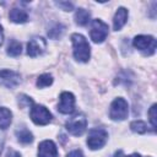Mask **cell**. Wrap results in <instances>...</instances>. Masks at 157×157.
Wrapping results in <instances>:
<instances>
[{
    "label": "cell",
    "mask_w": 157,
    "mask_h": 157,
    "mask_svg": "<svg viewBox=\"0 0 157 157\" xmlns=\"http://www.w3.org/2000/svg\"><path fill=\"white\" fill-rule=\"evenodd\" d=\"M71 42H72V47H74L75 59L78 61H82V63L88 61V59L91 56V48H90L87 39L80 33H74L71 36Z\"/></svg>",
    "instance_id": "1"
},
{
    "label": "cell",
    "mask_w": 157,
    "mask_h": 157,
    "mask_svg": "<svg viewBox=\"0 0 157 157\" xmlns=\"http://www.w3.org/2000/svg\"><path fill=\"white\" fill-rule=\"evenodd\" d=\"M132 44L145 55H152L156 52V47H157L156 39L152 36H144V34L136 36L132 40Z\"/></svg>",
    "instance_id": "2"
},
{
    "label": "cell",
    "mask_w": 157,
    "mask_h": 157,
    "mask_svg": "<svg viewBox=\"0 0 157 157\" xmlns=\"http://www.w3.org/2000/svg\"><path fill=\"white\" fill-rule=\"evenodd\" d=\"M108 139V134L104 129L102 128H93L90 130L88 132V137H87V145L91 150H98L102 148Z\"/></svg>",
    "instance_id": "3"
},
{
    "label": "cell",
    "mask_w": 157,
    "mask_h": 157,
    "mask_svg": "<svg viewBox=\"0 0 157 157\" xmlns=\"http://www.w3.org/2000/svg\"><path fill=\"white\" fill-rule=\"evenodd\" d=\"M129 114V105L128 102L121 98L118 97L115 98L112 104H110V109H109V117L113 120H124Z\"/></svg>",
    "instance_id": "4"
},
{
    "label": "cell",
    "mask_w": 157,
    "mask_h": 157,
    "mask_svg": "<svg viewBox=\"0 0 157 157\" xmlns=\"http://www.w3.org/2000/svg\"><path fill=\"white\" fill-rule=\"evenodd\" d=\"M66 130L74 135V136H80L85 132L86 126H87V119L83 114H76L72 118H70L66 121Z\"/></svg>",
    "instance_id": "5"
},
{
    "label": "cell",
    "mask_w": 157,
    "mask_h": 157,
    "mask_svg": "<svg viewBox=\"0 0 157 157\" xmlns=\"http://www.w3.org/2000/svg\"><path fill=\"white\" fill-rule=\"evenodd\" d=\"M29 117L32 121L37 125H47L52 120V113L40 104H32Z\"/></svg>",
    "instance_id": "6"
},
{
    "label": "cell",
    "mask_w": 157,
    "mask_h": 157,
    "mask_svg": "<svg viewBox=\"0 0 157 157\" xmlns=\"http://www.w3.org/2000/svg\"><path fill=\"white\" fill-rule=\"evenodd\" d=\"M90 36L94 43H102L108 36V25L104 23L102 20H93L91 22Z\"/></svg>",
    "instance_id": "7"
},
{
    "label": "cell",
    "mask_w": 157,
    "mask_h": 157,
    "mask_svg": "<svg viewBox=\"0 0 157 157\" xmlns=\"http://www.w3.org/2000/svg\"><path fill=\"white\" fill-rule=\"evenodd\" d=\"M47 48V42L42 37H33L28 43H27V54L31 58H36L42 55L45 52Z\"/></svg>",
    "instance_id": "8"
},
{
    "label": "cell",
    "mask_w": 157,
    "mask_h": 157,
    "mask_svg": "<svg viewBox=\"0 0 157 157\" xmlns=\"http://www.w3.org/2000/svg\"><path fill=\"white\" fill-rule=\"evenodd\" d=\"M75 109V97L71 92H63L58 104V110L63 114H70Z\"/></svg>",
    "instance_id": "9"
},
{
    "label": "cell",
    "mask_w": 157,
    "mask_h": 157,
    "mask_svg": "<svg viewBox=\"0 0 157 157\" xmlns=\"http://www.w3.org/2000/svg\"><path fill=\"white\" fill-rule=\"evenodd\" d=\"M21 81L20 74L12 70H0V83L5 87L13 88Z\"/></svg>",
    "instance_id": "10"
},
{
    "label": "cell",
    "mask_w": 157,
    "mask_h": 157,
    "mask_svg": "<svg viewBox=\"0 0 157 157\" xmlns=\"http://www.w3.org/2000/svg\"><path fill=\"white\" fill-rule=\"evenodd\" d=\"M38 157H58L56 145L52 140H44L38 146Z\"/></svg>",
    "instance_id": "11"
},
{
    "label": "cell",
    "mask_w": 157,
    "mask_h": 157,
    "mask_svg": "<svg viewBox=\"0 0 157 157\" xmlns=\"http://www.w3.org/2000/svg\"><path fill=\"white\" fill-rule=\"evenodd\" d=\"M128 10L125 7H119L114 15V18H113V28L115 31H119L123 28V26L126 23V20H128Z\"/></svg>",
    "instance_id": "12"
},
{
    "label": "cell",
    "mask_w": 157,
    "mask_h": 157,
    "mask_svg": "<svg viewBox=\"0 0 157 157\" xmlns=\"http://www.w3.org/2000/svg\"><path fill=\"white\" fill-rule=\"evenodd\" d=\"M9 17L12 22L15 23H25L28 20V13L26 10L23 9H18V7H13L10 10L9 12Z\"/></svg>",
    "instance_id": "13"
},
{
    "label": "cell",
    "mask_w": 157,
    "mask_h": 157,
    "mask_svg": "<svg viewBox=\"0 0 157 157\" xmlns=\"http://www.w3.org/2000/svg\"><path fill=\"white\" fill-rule=\"evenodd\" d=\"M12 120V113L5 107H0V129L5 130L10 126Z\"/></svg>",
    "instance_id": "14"
},
{
    "label": "cell",
    "mask_w": 157,
    "mask_h": 157,
    "mask_svg": "<svg viewBox=\"0 0 157 157\" xmlns=\"http://www.w3.org/2000/svg\"><path fill=\"white\" fill-rule=\"evenodd\" d=\"M16 136H17V140L23 144V145H28L33 141V135L32 132L26 129V128H21V129H17L16 130Z\"/></svg>",
    "instance_id": "15"
},
{
    "label": "cell",
    "mask_w": 157,
    "mask_h": 157,
    "mask_svg": "<svg viewBox=\"0 0 157 157\" xmlns=\"http://www.w3.org/2000/svg\"><path fill=\"white\" fill-rule=\"evenodd\" d=\"M90 21V12L85 9H77L75 12V22L80 26H86Z\"/></svg>",
    "instance_id": "16"
},
{
    "label": "cell",
    "mask_w": 157,
    "mask_h": 157,
    "mask_svg": "<svg viewBox=\"0 0 157 157\" xmlns=\"http://www.w3.org/2000/svg\"><path fill=\"white\" fill-rule=\"evenodd\" d=\"M6 52L10 56H18L22 52V47H21V43L17 42L16 39H11L7 44V48H6Z\"/></svg>",
    "instance_id": "17"
},
{
    "label": "cell",
    "mask_w": 157,
    "mask_h": 157,
    "mask_svg": "<svg viewBox=\"0 0 157 157\" xmlns=\"http://www.w3.org/2000/svg\"><path fill=\"white\" fill-rule=\"evenodd\" d=\"M65 31V27L61 25V23H54L49 29H48V36L52 38V39H58L63 36Z\"/></svg>",
    "instance_id": "18"
},
{
    "label": "cell",
    "mask_w": 157,
    "mask_h": 157,
    "mask_svg": "<svg viewBox=\"0 0 157 157\" xmlns=\"http://www.w3.org/2000/svg\"><path fill=\"white\" fill-rule=\"evenodd\" d=\"M52 83H53V77H52V75H49V74H43V75H40V76L37 78V86H38L39 88L48 87V86H50Z\"/></svg>",
    "instance_id": "19"
},
{
    "label": "cell",
    "mask_w": 157,
    "mask_h": 157,
    "mask_svg": "<svg viewBox=\"0 0 157 157\" xmlns=\"http://www.w3.org/2000/svg\"><path fill=\"white\" fill-rule=\"evenodd\" d=\"M130 129L134 131V132H137V134H144L146 132L147 130V126L146 124L142 121V120H135L130 124Z\"/></svg>",
    "instance_id": "20"
},
{
    "label": "cell",
    "mask_w": 157,
    "mask_h": 157,
    "mask_svg": "<svg viewBox=\"0 0 157 157\" xmlns=\"http://www.w3.org/2000/svg\"><path fill=\"white\" fill-rule=\"evenodd\" d=\"M148 117H150V121L151 125L153 128V130L156 129V104H152V107L148 110Z\"/></svg>",
    "instance_id": "21"
},
{
    "label": "cell",
    "mask_w": 157,
    "mask_h": 157,
    "mask_svg": "<svg viewBox=\"0 0 157 157\" xmlns=\"http://www.w3.org/2000/svg\"><path fill=\"white\" fill-rule=\"evenodd\" d=\"M56 5L59 7H61L64 11H71L74 9L72 2H69V1H59V2H56Z\"/></svg>",
    "instance_id": "22"
},
{
    "label": "cell",
    "mask_w": 157,
    "mask_h": 157,
    "mask_svg": "<svg viewBox=\"0 0 157 157\" xmlns=\"http://www.w3.org/2000/svg\"><path fill=\"white\" fill-rule=\"evenodd\" d=\"M66 157H85V156H83V153H82L81 150H74V151L69 152Z\"/></svg>",
    "instance_id": "23"
},
{
    "label": "cell",
    "mask_w": 157,
    "mask_h": 157,
    "mask_svg": "<svg viewBox=\"0 0 157 157\" xmlns=\"http://www.w3.org/2000/svg\"><path fill=\"white\" fill-rule=\"evenodd\" d=\"M6 157H21V155L15 150H7Z\"/></svg>",
    "instance_id": "24"
},
{
    "label": "cell",
    "mask_w": 157,
    "mask_h": 157,
    "mask_svg": "<svg viewBox=\"0 0 157 157\" xmlns=\"http://www.w3.org/2000/svg\"><path fill=\"white\" fill-rule=\"evenodd\" d=\"M4 42V31H2V26L0 25V45L2 44Z\"/></svg>",
    "instance_id": "25"
},
{
    "label": "cell",
    "mask_w": 157,
    "mask_h": 157,
    "mask_svg": "<svg viewBox=\"0 0 157 157\" xmlns=\"http://www.w3.org/2000/svg\"><path fill=\"white\" fill-rule=\"evenodd\" d=\"M113 157H125V156H124L123 151H120V150H119V151H117V152L114 153V156H113Z\"/></svg>",
    "instance_id": "26"
},
{
    "label": "cell",
    "mask_w": 157,
    "mask_h": 157,
    "mask_svg": "<svg viewBox=\"0 0 157 157\" xmlns=\"http://www.w3.org/2000/svg\"><path fill=\"white\" fill-rule=\"evenodd\" d=\"M128 157H141L139 153H132V155H130V156H128Z\"/></svg>",
    "instance_id": "27"
}]
</instances>
